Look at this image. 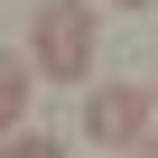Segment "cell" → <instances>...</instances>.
<instances>
[{
	"label": "cell",
	"mask_w": 158,
	"mask_h": 158,
	"mask_svg": "<svg viewBox=\"0 0 158 158\" xmlns=\"http://www.w3.org/2000/svg\"><path fill=\"white\" fill-rule=\"evenodd\" d=\"M28 47H37V74H47V84L93 74V0H37Z\"/></svg>",
	"instance_id": "obj_1"
},
{
	"label": "cell",
	"mask_w": 158,
	"mask_h": 158,
	"mask_svg": "<svg viewBox=\"0 0 158 158\" xmlns=\"http://www.w3.org/2000/svg\"><path fill=\"white\" fill-rule=\"evenodd\" d=\"M139 112H149V93L102 84V93H84V139H102V149H139Z\"/></svg>",
	"instance_id": "obj_2"
},
{
	"label": "cell",
	"mask_w": 158,
	"mask_h": 158,
	"mask_svg": "<svg viewBox=\"0 0 158 158\" xmlns=\"http://www.w3.org/2000/svg\"><path fill=\"white\" fill-rule=\"evenodd\" d=\"M28 84H37V65L0 47V130H19V112H28Z\"/></svg>",
	"instance_id": "obj_3"
},
{
	"label": "cell",
	"mask_w": 158,
	"mask_h": 158,
	"mask_svg": "<svg viewBox=\"0 0 158 158\" xmlns=\"http://www.w3.org/2000/svg\"><path fill=\"white\" fill-rule=\"evenodd\" d=\"M0 158H65V149H56L47 130H19V139H10V149H0Z\"/></svg>",
	"instance_id": "obj_4"
},
{
	"label": "cell",
	"mask_w": 158,
	"mask_h": 158,
	"mask_svg": "<svg viewBox=\"0 0 158 158\" xmlns=\"http://www.w3.org/2000/svg\"><path fill=\"white\" fill-rule=\"evenodd\" d=\"M139 149L158 158V93H149V112H139Z\"/></svg>",
	"instance_id": "obj_5"
},
{
	"label": "cell",
	"mask_w": 158,
	"mask_h": 158,
	"mask_svg": "<svg viewBox=\"0 0 158 158\" xmlns=\"http://www.w3.org/2000/svg\"><path fill=\"white\" fill-rule=\"evenodd\" d=\"M121 10H149V0H121Z\"/></svg>",
	"instance_id": "obj_6"
}]
</instances>
